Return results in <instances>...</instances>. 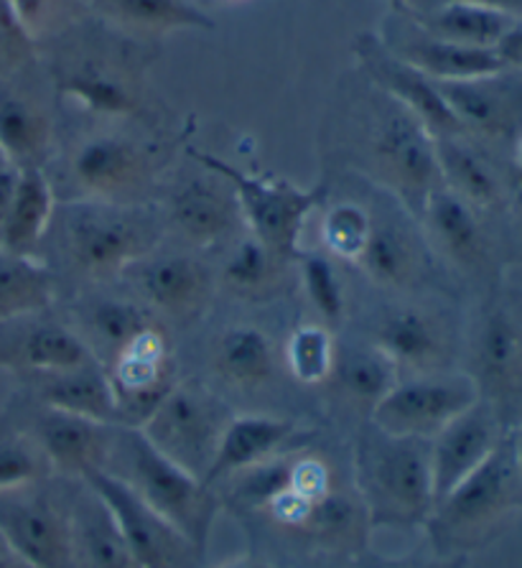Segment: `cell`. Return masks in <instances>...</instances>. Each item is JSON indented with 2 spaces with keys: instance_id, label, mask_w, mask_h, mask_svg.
Returning <instances> with one entry per match:
<instances>
[{
  "instance_id": "cell-1",
  "label": "cell",
  "mask_w": 522,
  "mask_h": 568,
  "mask_svg": "<svg viewBox=\"0 0 522 568\" xmlns=\"http://www.w3.org/2000/svg\"><path fill=\"white\" fill-rule=\"evenodd\" d=\"M522 513V485L510 432L490 459L433 505L423 525L436 554L472 556L502 538Z\"/></svg>"
},
{
  "instance_id": "cell-2",
  "label": "cell",
  "mask_w": 522,
  "mask_h": 568,
  "mask_svg": "<svg viewBox=\"0 0 522 568\" xmlns=\"http://www.w3.org/2000/svg\"><path fill=\"white\" fill-rule=\"evenodd\" d=\"M357 495L372 530L423 528L433 510L428 442L382 434L367 424L355 444Z\"/></svg>"
},
{
  "instance_id": "cell-3",
  "label": "cell",
  "mask_w": 522,
  "mask_h": 568,
  "mask_svg": "<svg viewBox=\"0 0 522 568\" xmlns=\"http://www.w3.org/2000/svg\"><path fill=\"white\" fill-rule=\"evenodd\" d=\"M105 471L123 479L202 554L207 550L214 520L222 510L219 493L153 449L139 428L117 426L115 449Z\"/></svg>"
},
{
  "instance_id": "cell-4",
  "label": "cell",
  "mask_w": 522,
  "mask_h": 568,
  "mask_svg": "<svg viewBox=\"0 0 522 568\" xmlns=\"http://www.w3.org/2000/svg\"><path fill=\"white\" fill-rule=\"evenodd\" d=\"M192 156L233 189L239 217L250 227V235L255 240H260L280 261L298 257V253H301L298 240H301L304 225L316 206L327 200V184L301 189L294 182L253 176L233 166V163L209 156V153L192 151Z\"/></svg>"
},
{
  "instance_id": "cell-5",
  "label": "cell",
  "mask_w": 522,
  "mask_h": 568,
  "mask_svg": "<svg viewBox=\"0 0 522 568\" xmlns=\"http://www.w3.org/2000/svg\"><path fill=\"white\" fill-rule=\"evenodd\" d=\"M479 400H484L502 426L522 424V301L494 291L482 308L469 347Z\"/></svg>"
},
{
  "instance_id": "cell-6",
  "label": "cell",
  "mask_w": 522,
  "mask_h": 568,
  "mask_svg": "<svg viewBox=\"0 0 522 568\" xmlns=\"http://www.w3.org/2000/svg\"><path fill=\"white\" fill-rule=\"evenodd\" d=\"M229 418L233 416L212 393L176 383L139 432L149 438L153 449L204 481Z\"/></svg>"
},
{
  "instance_id": "cell-7",
  "label": "cell",
  "mask_w": 522,
  "mask_h": 568,
  "mask_svg": "<svg viewBox=\"0 0 522 568\" xmlns=\"http://www.w3.org/2000/svg\"><path fill=\"white\" fill-rule=\"evenodd\" d=\"M477 400L479 390L467 373L416 375L398 381L385 398L375 403L367 424L390 436L431 442Z\"/></svg>"
},
{
  "instance_id": "cell-8",
  "label": "cell",
  "mask_w": 522,
  "mask_h": 568,
  "mask_svg": "<svg viewBox=\"0 0 522 568\" xmlns=\"http://www.w3.org/2000/svg\"><path fill=\"white\" fill-rule=\"evenodd\" d=\"M66 253L90 278H108L151 253V225L125 206L76 204L66 212Z\"/></svg>"
},
{
  "instance_id": "cell-9",
  "label": "cell",
  "mask_w": 522,
  "mask_h": 568,
  "mask_svg": "<svg viewBox=\"0 0 522 568\" xmlns=\"http://www.w3.org/2000/svg\"><path fill=\"white\" fill-rule=\"evenodd\" d=\"M0 538L29 568H72L70 500L44 481L0 493Z\"/></svg>"
},
{
  "instance_id": "cell-10",
  "label": "cell",
  "mask_w": 522,
  "mask_h": 568,
  "mask_svg": "<svg viewBox=\"0 0 522 568\" xmlns=\"http://www.w3.org/2000/svg\"><path fill=\"white\" fill-rule=\"evenodd\" d=\"M84 481L113 510L139 568H202V550L182 536L164 515L145 505L123 479L102 469Z\"/></svg>"
},
{
  "instance_id": "cell-11",
  "label": "cell",
  "mask_w": 522,
  "mask_h": 568,
  "mask_svg": "<svg viewBox=\"0 0 522 568\" xmlns=\"http://www.w3.org/2000/svg\"><path fill=\"white\" fill-rule=\"evenodd\" d=\"M108 377L115 395L117 424L127 428L143 426V420L178 383L166 334L156 324L141 332L108 365Z\"/></svg>"
},
{
  "instance_id": "cell-12",
  "label": "cell",
  "mask_w": 522,
  "mask_h": 568,
  "mask_svg": "<svg viewBox=\"0 0 522 568\" xmlns=\"http://www.w3.org/2000/svg\"><path fill=\"white\" fill-rule=\"evenodd\" d=\"M372 149L388 184L410 206H418V212L423 210L428 194L443 186L436 138L406 108L398 105L382 115Z\"/></svg>"
},
{
  "instance_id": "cell-13",
  "label": "cell",
  "mask_w": 522,
  "mask_h": 568,
  "mask_svg": "<svg viewBox=\"0 0 522 568\" xmlns=\"http://www.w3.org/2000/svg\"><path fill=\"white\" fill-rule=\"evenodd\" d=\"M23 432L47 456L51 475L70 481H84L95 471L108 469L117 438L113 424H98L47 406L39 408Z\"/></svg>"
},
{
  "instance_id": "cell-14",
  "label": "cell",
  "mask_w": 522,
  "mask_h": 568,
  "mask_svg": "<svg viewBox=\"0 0 522 568\" xmlns=\"http://www.w3.org/2000/svg\"><path fill=\"white\" fill-rule=\"evenodd\" d=\"M504 436H508V428L502 426L498 413L484 400H477L472 408L453 418L447 428H441L428 442L433 500L439 503L459 481H464L472 471L482 467L498 452Z\"/></svg>"
},
{
  "instance_id": "cell-15",
  "label": "cell",
  "mask_w": 522,
  "mask_h": 568,
  "mask_svg": "<svg viewBox=\"0 0 522 568\" xmlns=\"http://www.w3.org/2000/svg\"><path fill=\"white\" fill-rule=\"evenodd\" d=\"M123 275L133 281L139 296L153 312L174 322H192L207 312L214 283L209 271L190 255H143Z\"/></svg>"
},
{
  "instance_id": "cell-16",
  "label": "cell",
  "mask_w": 522,
  "mask_h": 568,
  "mask_svg": "<svg viewBox=\"0 0 522 568\" xmlns=\"http://www.w3.org/2000/svg\"><path fill=\"white\" fill-rule=\"evenodd\" d=\"M359 54L372 69V77L378 80L390 98L406 108L418 123H421L433 138L464 135V128L453 115L449 102L443 100L439 84L428 80L423 72L410 67L403 59L388 54V51L370 44V39H359Z\"/></svg>"
},
{
  "instance_id": "cell-17",
  "label": "cell",
  "mask_w": 522,
  "mask_h": 568,
  "mask_svg": "<svg viewBox=\"0 0 522 568\" xmlns=\"http://www.w3.org/2000/svg\"><path fill=\"white\" fill-rule=\"evenodd\" d=\"M375 349L382 352L396 369L416 375L441 373L451 357L447 324L418 306H406L388 314L375 332Z\"/></svg>"
},
{
  "instance_id": "cell-18",
  "label": "cell",
  "mask_w": 522,
  "mask_h": 568,
  "mask_svg": "<svg viewBox=\"0 0 522 568\" xmlns=\"http://www.w3.org/2000/svg\"><path fill=\"white\" fill-rule=\"evenodd\" d=\"M70 500L72 568H139L108 503L88 481H74Z\"/></svg>"
},
{
  "instance_id": "cell-19",
  "label": "cell",
  "mask_w": 522,
  "mask_h": 568,
  "mask_svg": "<svg viewBox=\"0 0 522 568\" xmlns=\"http://www.w3.org/2000/svg\"><path fill=\"white\" fill-rule=\"evenodd\" d=\"M423 220L433 243L449 261L469 275H482L492 265L490 235L479 212L447 186L433 189L423 204Z\"/></svg>"
},
{
  "instance_id": "cell-20",
  "label": "cell",
  "mask_w": 522,
  "mask_h": 568,
  "mask_svg": "<svg viewBox=\"0 0 522 568\" xmlns=\"http://www.w3.org/2000/svg\"><path fill=\"white\" fill-rule=\"evenodd\" d=\"M298 436L296 424L276 416H260V413H245L233 416L222 432L217 454L207 471L209 487L217 489L222 481L247 471L258 464L273 459V456L294 449V438Z\"/></svg>"
},
{
  "instance_id": "cell-21",
  "label": "cell",
  "mask_w": 522,
  "mask_h": 568,
  "mask_svg": "<svg viewBox=\"0 0 522 568\" xmlns=\"http://www.w3.org/2000/svg\"><path fill=\"white\" fill-rule=\"evenodd\" d=\"M39 316L37 322H31V324L16 334V339L6 342L8 347L0 349V365H11L29 377H39L98 363L76 329Z\"/></svg>"
},
{
  "instance_id": "cell-22",
  "label": "cell",
  "mask_w": 522,
  "mask_h": 568,
  "mask_svg": "<svg viewBox=\"0 0 522 568\" xmlns=\"http://www.w3.org/2000/svg\"><path fill=\"white\" fill-rule=\"evenodd\" d=\"M74 182L98 200H115L141 184L145 159L131 141L117 135L92 138L72 161Z\"/></svg>"
},
{
  "instance_id": "cell-23",
  "label": "cell",
  "mask_w": 522,
  "mask_h": 568,
  "mask_svg": "<svg viewBox=\"0 0 522 568\" xmlns=\"http://www.w3.org/2000/svg\"><path fill=\"white\" fill-rule=\"evenodd\" d=\"M39 406L72 413L98 424H117V408L108 369L100 363H90L57 375L31 377Z\"/></svg>"
},
{
  "instance_id": "cell-24",
  "label": "cell",
  "mask_w": 522,
  "mask_h": 568,
  "mask_svg": "<svg viewBox=\"0 0 522 568\" xmlns=\"http://www.w3.org/2000/svg\"><path fill=\"white\" fill-rule=\"evenodd\" d=\"M168 217L171 225L199 247L219 243L243 220L233 189H219L214 182H190L176 189L168 200Z\"/></svg>"
},
{
  "instance_id": "cell-25",
  "label": "cell",
  "mask_w": 522,
  "mask_h": 568,
  "mask_svg": "<svg viewBox=\"0 0 522 568\" xmlns=\"http://www.w3.org/2000/svg\"><path fill=\"white\" fill-rule=\"evenodd\" d=\"M441 184L482 212H498L504 206V184L498 171L482 153L461 141V135L436 138Z\"/></svg>"
},
{
  "instance_id": "cell-26",
  "label": "cell",
  "mask_w": 522,
  "mask_h": 568,
  "mask_svg": "<svg viewBox=\"0 0 522 568\" xmlns=\"http://www.w3.org/2000/svg\"><path fill=\"white\" fill-rule=\"evenodd\" d=\"M403 62L416 67L433 82H472L508 74L498 49L457 44V41L433 39L426 33L423 39H416L403 49Z\"/></svg>"
},
{
  "instance_id": "cell-27",
  "label": "cell",
  "mask_w": 522,
  "mask_h": 568,
  "mask_svg": "<svg viewBox=\"0 0 522 568\" xmlns=\"http://www.w3.org/2000/svg\"><path fill=\"white\" fill-rule=\"evenodd\" d=\"M54 217V189L39 166L21 169L11 212L0 227V253L33 257Z\"/></svg>"
},
{
  "instance_id": "cell-28",
  "label": "cell",
  "mask_w": 522,
  "mask_h": 568,
  "mask_svg": "<svg viewBox=\"0 0 522 568\" xmlns=\"http://www.w3.org/2000/svg\"><path fill=\"white\" fill-rule=\"evenodd\" d=\"M500 77L472 82H436L464 133L502 138L515 131L518 102L508 90L500 88Z\"/></svg>"
},
{
  "instance_id": "cell-29",
  "label": "cell",
  "mask_w": 522,
  "mask_h": 568,
  "mask_svg": "<svg viewBox=\"0 0 522 568\" xmlns=\"http://www.w3.org/2000/svg\"><path fill=\"white\" fill-rule=\"evenodd\" d=\"M416 21L423 29L426 37L457 41V44L469 47L494 49L500 44L504 33L510 31V26L518 21V16L498 11V8L451 0V3L423 8V11L416 16Z\"/></svg>"
},
{
  "instance_id": "cell-30",
  "label": "cell",
  "mask_w": 522,
  "mask_h": 568,
  "mask_svg": "<svg viewBox=\"0 0 522 568\" xmlns=\"http://www.w3.org/2000/svg\"><path fill=\"white\" fill-rule=\"evenodd\" d=\"M214 369L239 390H258L276 373V349L258 326L235 324L217 339Z\"/></svg>"
},
{
  "instance_id": "cell-31",
  "label": "cell",
  "mask_w": 522,
  "mask_h": 568,
  "mask_svg": "<svg viewBox=\"0 0 522 568\" xmlns=\"http://www.w3.org/2000/svg\"><path fill=\"white\" fill-rule=\"evenodd\" d=\"M82 329L76 332L98 363L108 369L115 355L141 332L153 326L149 308L120 298H98L84 308Z\"/></svg>"
},
{
  "instance_id": "cell-32",
  "label": "cell",
  "mask_w": 522,
  "mask_h": 568,
  "mask_svg": "<svg viewBox=\"0 0 522 568\" xmlns=\"http://www.w3.org/2000/svg\"><path fill=\"white\" fill-rule=\"evenodd\" d=\"M54 304V275L37 257L0 253V324L39 316Z\"/></svg>"
},
{
  "instance_id": "cell-33",
  "label": "cell",
  "mask_w": 522,
  "mask_h": 568,
  "mask_svg": "<svg viewBox=\"0 0 522 568\" xmlns=\"http://www.w3.org/2000/svg\"><path fill=\"white\" fill-rule=\"evenodd\" d=\"M357 265L380 286H406L416 275V251L398 227L372 220L370 240Z\"/></svg>"
},
{
  "instance_id": "cell-34",
  "label": "cell",
  "mask_w": 522,
  "mask_h": 568,
  "mask_svg": "<svg viewBox=\"0 0 522 568\" xmlns=\"http://www.w3.org/2000/svg\"><path fill=\"white\" fill-rule=\"evenodd\" d=\"M120 21L151 31H212L214 21L192 0H108Z\"/></svg>"
},
{
  "instance_id": "cell-35",
  "label": "cell",
  "mask_w": 522,
  "mask_h": 568,
  "mask_svg": "<svg viewBox=\"0 0 522 568\" xmlns=\"http://www.w3.org/2000/svg\"><path fill=\"white\" fill-rule=\"evenodd\" d=\"M49 123L29 102L0 100V149L13 166H37L33 159L47 149Z\"/></svg>"
},
{
  "instance_id": "cell-36",
  "label": "cell",
  "mask_w": 522,
  "mask_h": 568,
  "mask_svg": "<svg viewBox=\"0 0 522 568\" xmlns=\"http://www.w3.org/2000/svg\"><path fill=\"white\" fill-rule=\"evenodd\" d=\"M286 365L301 385H321L337 369V347L327 326L304 324L286 342Z\"/></svg>"
},
{
  "instance_id": "cell-37",
  "label": "cell",
  "mask_w": 522,
  "mask_h": 568,
  "mask_svg": "<svg viewBox=\"0 0 522 568\" xmlns=\"http://www.w3.org/2000/svg\"><path fill=\"white\" fill-rule=\"evenodd\" d=\"M337 367H341L339 381L347 398H352L357 406H365L370 410L398 383L396 365L375 347L365 352H352Z\"/></svg>"
},
{
  "instance_id": "cell-38",
  "label": "cell",
  "mask_w": 522,
  "mask_h": 568,
  "mask_svg": "<svg viewBox=\"0 0 522 568\" xmlns=\"http://www.w3.org/2000/svg\"><path fill=\"white\" fill-rule=\"evenodd\" d=\"M284 263L278 255H273L260 240L247 235L239 243L233 255L227 257L225 271H222V281L229 291L243 296H260L273 286L276 281L278 265Z\"/></svg>"
},
{
  "instance_id": "cell-39",
  "label": "cell",
  "mask_w": 522,
  "mask_h": 568,
  "mask_svg": "<svg viewBox=\"0 0 522 568\" xmlns=\"http://www.w3.org/2000/svg\"><path fill=\"white\" fill-rule=\"evenodd\" d=\"M51 467L41 454L37 442L19 428V432H0V493L47 481Z\"/></svg>"
},
{
  "instance_id": "cell-40",
  "label": "cell",
  "mask_w": 522,
  "mask_h": 568,
  "mask_svg": "<svg viewBox=\"0 0 522 568\" xmlns=\"http://www.w3.org/2000/svg\"><path fill=\"white\" fill-rule=\"evenodd\" d=\"M62 92L76 105L100 115H127L135 108L133 94L115 77L100 69H82L62 80Z\"/></svg>"
},
{
  "instance_id": "cell-41",
  "label": "cell",
  "mask_w": 522,
  "mask_h": 568,
  "mask_svg": "<svg viewBox=\"0 0 522 568\" xmlns=\"http://www.w3.org/2000/svg\"><path fill=\"white\" fill-rule=\"evenodd\" d=\"M372 232V217L365 206L341 202L331 206L321 222V243L331 255L347 263H357L362 257L367 240Z\"/></svg>"
},
{
  "instance_id": "cell-42",
  "label": "cell",
  "mask_w": 522,
  "mask_h": 568,
  "mask_svg": "<svg viewBox=\"0 0 522 568\" xmlns=\"http://www.w3.org/2000/svg\"><path fill=\"white\" fill-rule=\"evenodd\" d=\"M301 263V278L306 296H309L311 306L316 308L327 324L341 322L347 308L345 283H341L337 268H334L329 257L319 253H298L296 257Z\"/></svg>"
},
{
  "instance_id": "cell-43",
  "label": "cell",
  "mask_w": 522,
  "mask_h": 568,
  "mask_svg": "<svg viewBox=\"0 0 522 568\" xmlns=\"http://www.w3.org/2000/svg\"><path fill=\"white\" fill-rule=\"evenodd\" d=\"M467 556H443L428 546V550L418 548L403 556H382L367 546L362 554L355 558L357 568H467Z\"/></svg>"
},
{
  "instance_id": "cell-44",
  "label": "cell",
  "mask_w": 522,
  "mask_h": 568,
  "mask_svg": "<svg viewBox=\"0 0 522 568\" xmlns=\"http://www.w3.org/2000/svg\"><path fill=\"white\" fill-rule=\"evenodd\" d=\"M3 6L23 33H39L54 8V0H3Z\"/></svg>"
},
{
  "instance_id": "cell-45",
  "label": "cell",
  "mask_w": 522,
  "mask_h": 568,
  "mask_svg": "<svg viewBox=\"0 0 522 568\" xmlns=\"http://www.w3.org/2000/svg\"><path fill=\"white\" fill-rule=\"evenodd\" d=\"M502 59V64L508 67V72H522V19L510 26V31L500 39V44L494 47Z\"/></svg>"
},
{
  "instance_id": "cell-46",
  "label": "cell",
  "mask_w": 522,
  "mask_h": 568,
  "mask_svg": "<svg viewBox=\"0 0 522 568\" xmlns=\"http://www.w3.org/2000/svg\"><path fill=\"white\" fill-rule=\"evenodd\" d=\"M19 176H21V169L13 166V163H8V166L0 169V227H3L8 212H11L16 186H19Z\"/></svg>"
},
{
  "instance_id": "cell-47",
  "label": "cell",
  "mask_w": 522,
  "mask_h": 568,
  "mask_svg": "<svg viewBox=\"0 0 522 568\" xmlns=\"http://www.w3.org/2000/svg\"><path fill=\"white\" fill-rule=\"evenodd\" d=\"M423 3V8L439 6V3H451V0H416L413 6ZM461 3H477V6H487V8H498V11H504L510 16H518L522 19V0H461Z\"/></svg>"
},
{
  "instance_id": "cell-48",
  "label": "cell",
  "mask_w": 522,
  "mask_h": 568,
  "mask_svg": "<svg viewBox=\"0 0 522 568\" xmlns=\"http://www.w3.org/2000/svg\"><path fill=\"white\" fill-rule=\"evenodd\" d=\"M219 568H273V566L258 556H239V558H233V561L222 564Z\"/></svg>"
},
{
  "instance_id": "cell-49",
  "label": "cell",
  "mask_w": 522,
  "mask_h": 568,
  "mask_svg": "<svg viewBox=\"0 0 522 568\" xmlns=\"http://www.w3.org/2000/svg\"><path fill=\"white\" fill-rule=\"evenodd\" d=\"M510 442H512V456H515V467H518V477L522 485V424L510 432Z\"/></svg>"
},
{
  "instance_id": "cell-50",
  "label": "cell",
  "mask_w": 522,
  "mask_h": 568,
  "mask_svg": "<svg viewBox=\"0 0 522 568\" xmlns=\"http://www.w3.org/2000/svg\"><path fill=\"white\" fill-rule=\"evenodd\" d=\"M0 568H29L25 566L19 556L13 554L11 548L6 546V540L0 538Z\"/></svg>"
},
{
  "instance_id": "cell-51",
  "label": "cell",
  "mask_w": 522,
  "mask_h": 568,
  "mask_svg": "<svg viewBox=\"0 0 522 568\" xmlns=\"http://www.w3.org/2000/svg\"><path fill=\"white\" fill-rule=\"evenodd\" d=\"M512 163H515L518 179H520V182H522V133L518 135V141H515V149H512Z\"/></svg>"
},
{
  "instance_id": "cell-52",
  "label": "cell",
  "mask_w": 522,
  "mask_h": 568,
  "mask_svg": "<svg viewBox=\"0 0 522 568\" xmlns=\"http://www.w3.org/2000/svg\"><path fill=\"white\" fill-rule=\"evenodd\" d=\"M8 163H11V161H8V156L3 153V149H0V169L8 166Z\"/></svg>"
},
{
  "instance_id": "cell-53",
  "label": "cell",
  "mask_w": 522,
  "mask_h": 568,
  "mask_svg": "<svg viewBox=\"0 0 522 568\" xmlns=\"http://www.w3.org/2000/svg\"><path fill=\"white\" fill-rule=\"evenodd\" d=\"M396 3H398V6H413L416 0H396Z\"/></svg>"
},
{
  "instance_id": "cell-54",
  "label": "cell",
  "mask_w": 522,
  "mask_h": 568,
  "mask_svg": "<svg viewBox=\"0 0 522 568\" xmlns=\"http://www.w3.org/2000/svg\"><path fill=\"white\" fill-rule=\"evenodd\" d=\"M352 564H355V561H352ZM355 568H357V566H355Z\"/></svg>"
}]
</instances>
